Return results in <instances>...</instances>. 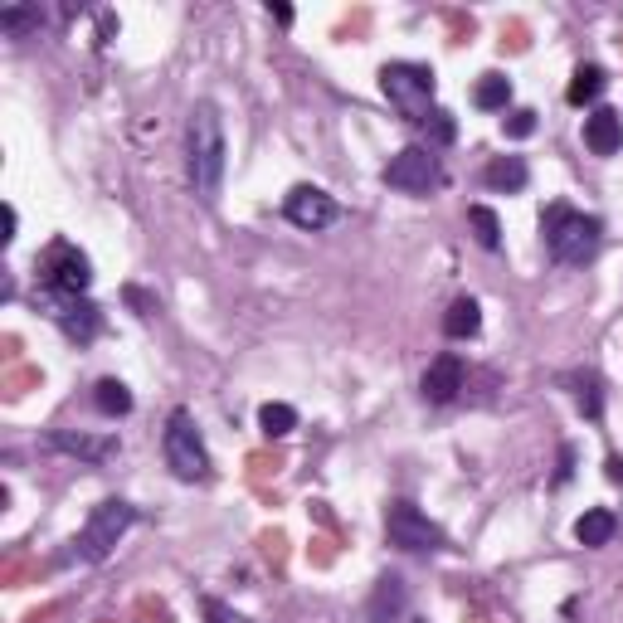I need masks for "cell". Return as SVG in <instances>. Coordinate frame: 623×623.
Here are the masks:
<instances>
[{
  "label": "cell",
  "mask_w": 623,
  "mask_h": 623,
  "mask_svg": "<svg viewBox=\"0 0 623 623\" xmlns=\"http://www.w3.org/2000/svg\"><path fill=\"white\" fill-rule=\"evenodd\" d=\"M185 156H190V185L200 200H215L224 181V122L215 103H195L185 122Z\"/></svg>",
  "instance_id": "1"
},
{
  "label": "cell",
  "mask_w": 623,
  "mask_h": 623,
  "mask_svg": "<svg viewBox=\"0 0 623 623\" xmlns=\"http://www.w3.org/2000/svg\"><path fill=\"white\" fill-rule=\"evenodd\" d=\"M541 239H546V254L555 263L585 268L589 258L599 254V244H604V224L594 215H585V210H575V205H565V200H555L541 215Z\"/></svg>",
  "instance_id": "2"
},
{
  "label": "cell",
  "mask_w": 623,
  "mask_h": 623,
  "mask_svg": "<svg viewBox=\"0 0 623 623\" xmlns=\"http://www.w3.org/2000/svg\"><path fill=\"white\" fill-rule=\"evenodd\" d=\"M137 521V507L132 502H98L93 507V516H88V526L74 536V555L78 560H88V565H98V560H108L112 546L127 536V526Z\"/></svg>",
  "instance_id": "3"
},
{
  "label": "cell",
  "mask_w": 623,
  "mask_h": 623,
  "mask_svg": "<svg viewBox=\"0 0 623 623\" xmlns=\"http://www.w3.org/2000/svg\"><path fill=\"white\" fill-rule=\"evenodd\" d=\"M166 468L181 477V482H205L210 477V453H205V439L190 419V409H171L166 419Z\"/></svg>",
  "instance_id": "4"
},
{
  "label": "cell",
  "mask_w": 623,
  "mask_h": 623,
  "mask_svg": "<svg viewBox=\"0 0 623 623\" xmlns=\"http://www.w3.org/2000/svg\"><path fill=\"white\" fill-rule=\"evenodd\" d=\"M39 283L59 297H83L93 283V263H88V254H78L69 239H54L39 254Z\"/></svg>",
  "instance_id": "5"
},
{
  "label": "cell",
  "mask_w": 623,
  "mask_h": 623,
  "mask_svg": "<svg viewBox=\"0 0 623 623\" xmlns=\"http://www.w3.org/2000/svg\"><path fill=\"white\" fill-rule=\"evenodd\" d=\"M380 93L409 117H424L434 103V69L429 64H385L380 69Z\"/></svg>",
  "instance_id": "6"
},
{
  "label": "cell",
  "mask_w": 623,
  "mask_h": 623,
  "mask_svg": "<svg viewBox=\"0 0 623 623\" xmlns=\"http://www.w3.org/2000/svg\"><path fill=\"white\" fill-rule=\"evenodd\" d=\"M385 536H390V546H400V550H443L448 546L439 521H429V516L419 512L414 502H404V497H395V502L385 507Z\"/></svg>",
  "instance_id": "7"
},
{
  "label": "cell",
  "mask_w": 623,
  "mask_h": 623,
  "mask_svg": "<svg viewBox=\"0 0 623 623\" xmlns=\"http://www.w3.org/2000/svg\"><path fill=\"white\" fill-rule=\"evenodd\" d=\"M380 181L390 185V190H404V195H429L443 181L439 156L429 147H404L400 156H390V166L380 171Z\"/></svg>",
  "instance_id": "8"
},
{
  "label": "cell",
  "mask_w": 623,
  "mask_h": 623,
  "mask_svg": "<svg viewBox=\"0 0 623 623\" xmlns=\"http://www.w3.org/2000/svg\"><path fill=\"white\" fill-rule=\"evenodd\" d=\"M283 215L297 224V229H327L336 224V200H331L322 185H293L288 190V200H283Z\"/></svg>",
  "instance_id": "9"
},
{
  "label": "cell",
  "mask_w": 623,
  "mask_h": 623,
  "mask_svg": "<svg viewBox=\"0 0 623 623\" xmlns=\"http://www.w3.org/2000/svg\"><path fill=\"white\" fill-rule=\"evenodd\" d=\"M49 448L54 453H69V458H78V463H108V458H117V439L112 434H83V429H54L49 434Z\"/></svg>",
  "instance_id": "10"
},
{
  "label": "cell",
  "mask_w": 623,
  "mask_h": 623,
  "mask_svg": "<svg viewBox=\"0 0 623 623\" xmlns=\"http://www.w3.org/2000/svg\"><path fill=\"white\" fill-rule=\"evenodd\" d=\"M54 322L64 327L69 341L83 346V341H93V336L103 331V312H98L88 297H59V302H54Z\"/></svg>",
  "instance_id": "11"
},
{
  "label": "cell",
  "mask_w": 623,
  "mask_h": 623,
  "mask_svg": "<svg viewBox=\"0 0 623 623\" xmlns=\"http://www.w3.org/2000/svg\"><path fill=\"white\" fill-rule=\"evenodd\" d=\"M463 385H468V370H463L458 356H439V361H429L424 380H419V390H424V400H429V404L458 400V390H463Z\"/></svg>",
  "instance_id": "12"
},
{
  "label": "cell",
  "mask_w": 623,
  "mask_h": 623,
  "mask_svg": "<svg viewBox=\"0 0 623 623\" xmlns=\"http://www.w3.org/2000/svg\"><path fill=\"white\" fill-rule=\"evenodd\" d=\"M585 147L594 156H614L623 147V112L614 108H594L585 117Z\"/></svg>",
  "instance_id": "13"
},
{
  "label": "cell",
  "mask_w": 623,
  "mask_h": 623,
  "mask_svg": "<svg viewBox=\"0 0 623 623\" xmlns=\"http://www.w3.org/2000/svg\"><path fill=\"white\" fill-rule=\"evenodd\" d=\"M404 580L400 575H380L375 580V594H370V604H366V623H390V619H400L404 614Z\"/></svg>",
  "instance_id": "14"
},
{
  "label": "cell",
  "mask_w": 623,
  "mask_h": 623,
  "mask_svg": "<svg viewBox=\"0 0 623 623\" xmlns=\"http://www.w3.org/2000/svg\"><path fill=\"white\" fill-rule=\"evenodd\" d=\"M614 531H619V516L609 512V507H589V512L575 521V541L589 546V550L609 546V541H614Z\"/></svg>",
  "instance_id": "15"
},
{
  "label": "cell",
  "mask_w": 623,
  "mask_h": 623,
  "mask_svg": "<svg viewBox=\"0 0 623 623\" xmlns=\"http://www.w3.org/2000/svg\"><path fill=\"white\" fill-rule=\"evenodd\" d=\"M482 181L492 185V190H526L531 171H526V161H521V156H497V161H487Z\"/></svg>",
  "instance_id": "16"
},
{
  "label": "cell",
  "mask_w": 623,
  "mask_h": 623,
  "mask_svg": "<svg viewBox=\"0 0 623 623\" xmlns=\"http://www.w3.org/2000/svg\"><path fill=\"white\" fill-rule=\"evenodd\" d=\"M443 331L453 336V341H468L482 331V307H477V297H458L453 307H448V317H443Z\"/></svg>",
  "instance_id": "17"
},
{
  "label": "cell",
  "mask_w": 623,
  "mask_h": 623,
  "mask_svg": "<svg viewBox=\"0 0 623 623\" xmlns=\"http://www.w3.org/2000/svg\"><path fill=\"white\" fill-rule=\"evenodd\" d=\"M604 88H609V74H604L599 64H580L575 78H570V88H565V98H570L575 108H585V103H594Z\"/></svg>",
  "instance_id": "18"
},
{
  "label": "cell",
  "mask_w": 623,
  "mask_h": 623,
  "mask_svg": "<svg viewBox=\"0 0 623 623\" xmlns=\"http://www.w3.org/2000/svg\"><path fill=\"white\" fill-rule=\"evenodd\" d=\"M93 404H98L108 419H122V414H132V390H127L122 380H112V375H108V380H98V385H93Z\"/></svg>",
  "instance_id": "19"
},
{
  "label": "cell",
  "mask_w": 623,
  "mask_h": 623,
  "mask_svg": "<svg viewBox=\"0 0 623 623\" xmlns=\"http://www.w3.org/2000/svg\"><path fill=\"white\" fill-rule=\"evenodd\" d=\"M258 429H263V439H288V434H293L297 429V409L293 404H263V409H258Z\"/></svg>",
  "instance_id": "20"
},
{
  "label": "cell",
  "mask_w": 623,
  "mask_h": 623,
  "mask_svg": "<svg viewBox=\"0 0 623 623\" xmlns=\"http://www.w3.org/2000/svg\"><path fill=\"white\" fill-rule=\"evenodd\" d=\"M473 103L477 108H487V112L507 108V103H512V78L507 74H482L477 78V88H473Z\"/></svg>",
  "instance_id": "21"
},
{
  "label": "cell",
  "mask_w": 623,
  "mask_h": 623,
  "mask_svg": "<svg viewBox=\"0 0 623 623\" xmlns=\"http://www.w3.org/2000/svg\"><path fill=\"white\" fill-rule=\"evenodd\" d=\"M419 127H424V137H429V151L448 147V142L458 137V122H453V112H443V108H429L424 117H419Z\"/></svg>",
  "instance_id": "22"
},
{
  "label": "cell",
  "mask_w": 623,
  "mask_h": 623,
  "mask_svg": "<svg viewBox=\"0 0 623 623\" xmlns=\"http://www.w3.org/2000/svg\"><path fill=\"white\" fill-rule=\"evenodd\" d=\"M468 224H473V239L482 249H502V220H497L487 205H473V210H468Z\"/></svg>",
  "instance_id": "23"
},
{
  "label": "cell",
  "mask_w": 623,
  "mask_h": 623,
  "mask_svg": "<svg viewBox=\"0 0 623 623\" xmlns=\"http://www.w3.org/2000/svg\"><path fill=\"white\" fill-rule=\"evenodd\" d=\"M35 25H44V15H39L35 5H5L0 10V30L10 39H20L25 30H35Z\"/></svg>",
  "instance_id": "24"
},
{
  "label": "cell",
  "mask_w": 623,
  "mask_h": 623,
  "mask_svg": "<svg viewBox=\"0 0 623 623\" xmlns=\"http://www.w3.org/2000/svg\"><path fill=\"white\" fill-rule=\"evenodd\" d=\"M575 404H580L585 419H599V414H604V395H599V380H594V375H580V380H575Z\"/></svg>",
  "instance_id": "25"
},
{
  "label": "cell",
  "mask_w": 623,
  "mask_h": 623,
  "mask_svg": "<svg viewBox=\"0 0 623 623\" xmlns=\"http://www.w3.org/2000/svg\"><path fill=\"white\" fill-rule=\"evenodd\" d=\"M502 132H507L512 142H526V137L536 132V112H531V108H516V112H507V122H502Z\"/></svg>",
  "instance_id": "26"
},
{
  "label": "cell",
  "mask_w": 623,
  "mask_h": 623,
  "mask_svg": "<svg viewBox=\"0 0 623 623\" xmlns=\"http://www.w3.org/2000/svg\"><path fill=\"white\" fill-rule=\"evenodd\" d=\"M127 302H132V307H137L142 317H151V312H156V297H147L142 288H127Z\"/></svg>",
  "instance_id": "27"
},
{
  "label": "cell",
  "mask_w": 623,
  "mask_h": 623,
  "mask_svg": "<svg viewBox=\"0 0 623 623\" xmlns=\"http://www.w3.org/2000/svg\"><path fill=\"white\" fill-rule=\"evenodd\" d=\"M570 473H575V448H560V473H555V482H570Z\"/></svg>",
  "instance_id": "28"
},
{
  "label": "cell",
  "mask_w": 623,
  "mask_h": 623,
  "mask_svg": "<svg viewBox=\"0 0 623 623\" xmlns=\"http://www.w3.org/2000/svg\"><path fill=\"white\" fill-rule=\"evenodd\" d=\"M604 473H609V482H619V487H623V458H619V453H609V463H604Z\"/></svg>",
  "instance_id": "29"
},
{
  "label": "cell",
  "mask_w": 623,
  "mask_h": 623,
  "mask_svg": "<svg viewBox=\"0 0 623 623\" xmlns=\"http://www.w3.org/2000/svg\"><path fill=\"white\" fill-rule=\"evenodd\" d=\"M268 15H273L278 25H293V5H268Z\"/></svg>",
  "instance_id": "30"
},
{
  "label": "cell",
  "mask_w": 623,
  "mask_h": 623,
  "mask_svg": "<svg viewBox=\"0 0 623 623\" xmlns=\"http://www.w3.org/2000/svg\"><path fill=\"white\" fill-rule=\"evenodd\" d=\"M15 224H20V215H15V205H5V244L15 239Z\"/></svg>",
  "instance_id": "31"
}]
</instances>
